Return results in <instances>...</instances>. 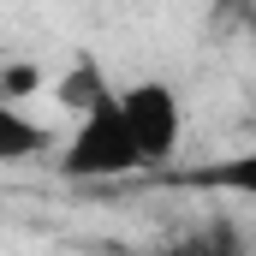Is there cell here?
<instances>
[{
  "label": "cell",
  "mask_w": 256,
  "mask_h": 256,
  "mask_svg": "<svg viewBox=\"0 0 256 256\" xmlns=\"http://www.w3.org/2000/svg\"><path fill=\"white\" fill-rule=\"evenodd\" d=\"M48 143H54V131L42 126L36 114H24V108H6V102H0V167L36 161V155H48Z\"/></svg>",
  "instance_id": "cell-4"
},
{
  "label": "cell",
  "mask_w": 256,
  "mask_h": 256,
  "mask_svg": "<svg viewBox=\"0 0 256 256\" xmlns=\"http://www.w3.org/2000/svg\"><path fill=\"white\" fill-rule=\"evenodd\" d=\"M108 96H114V84H108V72H102L96 54H78V60L54 78V102H60L66 114H90V108L108 102Z\"/></svg>",
  "instance_id": "cell-3"
},
{
  "label": "cell",
  "mask_w": 256,
  "mask_h": 256,
  "mask_svg": "<svg viewBox=\"0 0 256 256\" xmlns=\"http://www.w3.org/2000/svg\"><path fill=\"white\" fill-rule=\"evenodd\" d=\"M36 90H42V72L30 60H6L0 66V102L6 108H24V96H36Z\"/></svg>",
  "instance_id": "cell-5"
},
{
  "label": "cell",
  "mask_w": 256,
  "mask_h": 256,
  "mask_svg": "<svg viewBox=\"0 0 256 256\" xmlns=\"http://www.w3.org/2000/svg\"><path fill=\"white\" fill-rule=\"evenodd\" d=\"M114 108L126 120V137H131V149H137L143 167H167L179 155L185 108H179V90L167 78H137L126 90H114Z\"/></svg>",
  "instance_id": "cell-2"
},
{
  "label": "cell",
  "mask_w": 256,
  "mask_h": 256,
  "mask_svg": "<svg viewBox=\"0 0 256 256\" xmlns=\"http://www.w3.org/2000/svg\"><path fill=\"white\" fill-rule=\"evenodd\" d=\"M173 256H244V244H238V238L220 226V232H196V238H185Z\"/></svg>",
  "instance_id": "cell-6"
},
{
  "label": "cell",
  "mask_w": 256,
  "mask_h": 256,
  "mask_svg": "<svg viewBox=\"0 0 256 256\" xmlns=\"http://www.w3.org/2000/svg\"><path fill=\"white\" fill-rule=\"evenodd\" d=\"M60 173L78 179V185H102V179L143 173V161H137V149H131V137H126V120H120L114 96L96 102L90 114H78L72 137L60 143Z\"/></svg>",
  "instance_id": "cell-1"
}]
</instances>
